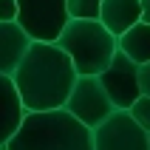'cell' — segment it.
<instances>
[{
    "label": "cell",
    "mask_w": 150,
    "mask_h": 150,
    "mask_svg": "<svg viewBox=\"0 0 150 150\" xmlns=\"http://www.w3.org/2000/svg\"><path fill=\"white\" fill-rule=\"evenodd\" d=\"M14 20H17V3L0 0V23H14Z\"/></svg>",
    "instance_id": "14"
},
{
    "label": "cell",
    "mask_w": 150,
    "mask_h": 150,
    "mask_svg": "<svg viewBox=\"0 0 150 150\" xmlns=\"http://www.w3.org/2000/svg\"><path fill=\"white\" fill-rule=\"evenodd\" d=\"M54 45L71 59L76 76H99L116 57V37L99 20H68Z\"/></svg>",
    "instance_id": "3"
},
{
    "label": "cell",
    "mask_w": 150,
    "mask_h": 150,
    "mask_svg": "<svg viewBox=\"0 0 150 150\" xmlns=\"http://www.w3.org/2000/svg\"><path fill=\"white\" fill-rule=\"evenodd\" d=\"M139 6H142V23L150 25V0H139Z\"/></svg>",
    "instance_id": "16"
},
{
    "label": "cell",
    "mask_w": 150,
    "mask_h": 150,
    "mask_svg": "<svg viewBox=\"0 0 150 150\" xmlns=\"http://www.w3.org/2000/svg\"><path fill=\"white\" fill-rule=\"evenodd\" d=\"M62 110H68L82 127L96 130L116 108L108 99V93H105V88L99 85L96 76H76L74 91H71V96H68Z\"/></svg>",
    "instance_id": "5"
},
{
    "label": "cell",
    "mask_w": 150,
    "mask_h": 150,
    "mask_svg": "<svg viewBox=\"0 0 150 150\" xmlns=\"http://www.w3.org/2000/svg\"><path fill=\"white\" fill-rule=\"evenodd\" d=\"M23 119H25V110L11 76H0V150L11 142V136L23 125Z\"/></svg>",
    "instance_id": "8"
},
{
    "label": "cell",
    "mask_w": 150,
    "mask_h": 150,
    "mask_svg": "<svg viewBox=\"0 0 150 150\" xmlns=\"http://www.w3.org/2000/svg\"><path fill=\"white\" fill-rule=\"evenodd\" d=\"M3 150H6V147H3Z\"/></svg>",
    "instance_id": "18"
},
{
    "label": "cell",
    "mask_w": 150,
    "mask_h": 150,
    "mask_svg": "<svg viewBox=\"0 0 150 150\" xmlns=\"http://www.w3.org/2000/svg\"><path fill=\"white\" fill-rule=\"evenodd\" d=\"M116 51L125 54L133 65H147L150 62V25L136 23L127 28L122 37H116Z\"/></svg>",
    "instance_id": "11"
},
{
    "label": "cell",
    "mask_w": 150,
    "mask_h": 150,
    "mask_svg": "<svg viewBox=\"0 0 150 150\" xmlns=\"http://www.w3.org/2000/svg\"><path fill=\"white\" fill-rule=\"evenodd\" d=\"M11 82L25 113H48L65 108L76 82V71L57 45L31 42L23 62L11 74Z\"/></svg>",
    "instance_id": "1"
},
{
    "label": "cell",
    "mask_w": 150,
    "mask_h": 150,
    "mask_svg": "<svg viewBox=\"0 0 150 150\" xmlns=\"http://www.w3.org/2000/svg\"><path fill=\"white\" fill-rule=\"evenodd\" d=\"M14 3H17L14 23L25 31L31 42L54 45L71 20L65 0H14Z\"/></svg>",
    "instance_id": "4"
},
{
    "label": "cell",
    "mask_w": 150,
    "mask_h": 150,
    "mask_svg": "<svg viewBox=\"0 0 150 150\" xmlns=\"http://www.w3.org/2000/svg\"><path fill=\"white\" fill-rule=\"evenodd\" d=\"M147 150H150V133H147Z\"/></svg>",
    "instance_id": "17"
},
{
    "label": "cell",
    "mask_w": 150,
    "mask_h": 150,
    "mask_svg": "<svg viewBox=\"0 0 150 150\" xmlns=\"http://www.w3.org/2000/svg\"><path fill=\"white\" fill-rule=\"evenodd\" d=\"M93 150H147V133L127 110H113L96 130H91Z\"/></svg>",
    "instance_id": "6"
},
{
    "label": "cell",
    "mask_w": 150,
    "mask_h": 150,
    "mask_svg": "<svg viewBox=\"0 0 150 150\" xmlns=\"http://www.w3.org/2000/svg\"><path fill=\"white\" fill-rule=\"evenodd\" d=\"M139 93L150 96V62L147 65H139Z\"/></svg>",
    "instance_id": "15"
},
{
    "label": "cell",
    "mask_w": 150,
    "mask_h": 150,
    "mask_svg": "<svg viewBox=\"0 0 150 150\" xmlns=\"http://www.w3.org/2000/svg\"><path fill=\"white\" fill-rule=\"evenodd\" d=\"M96 79H99V85L105 88L108 99L113 102L116 110H130V105L142 96V93H139V65H133V62H130L125 54H119V51H116V57L110 59V65L105 68Z\"/></svg>",
    "instance_id": "7"
},
{
    "label": "cell",
    "mask_w": 150,
    "mask_h": 150,
    "mask_svg": "<svg viewBox=\"0 0 150 150\" xmlns=\"http://www.w3.org/2000/svg\"><path fill=\"white\" fill-rule=\"evenodd\" d=\"M31 40L17 23H0V76H11L23 62Z\"/></svg>",
    "instance_id": "9"
},
{
    "label": "cell",
    "mask_w": 150,
    "mask_h": 150,
    "mask_svg": "<svg viewBox=\"0 0 150 150\" xmlns=\"http://www.w3.org/2000/svg\"><path fill=\"white\" fill-rule=\"evenodd\" d=\"M99 23L113 37H122L127 28L142 23V6H139V0H102Z\"/></svg>",
    "instance_id": "10"
},
{
    "label": "cell",
    "mask_w": 150,
    "mask_h": 150,
    "mask_svg": "<svg viewBox=\"0 0 150 150\" xmlns=\"http://www.w3.org/2000/svg\"><path fill=\"white\" fill-rule=\"evenodd\" d=\"M127 113H130V119L142 127L144 133H150V96H139V99L130 105Z\"/></svg>",
    "instance_id": "13"
},
{
    "label": "cell",
    "mask_w": 150,
    "mask_h": 150,
    "mask_svg": "<svg viewBox=\"0 0 150 150\" xmlns=\"http://www.w3.org/2000/svg\"><path fill=\"white\" fill-rule=\"evenodd\" d=\"M71 20H99L102 0H65Z\"/></svg>",
    "instance_id": "12"
},
{
    "label": "cell",
    "mask_w": 150,
    "mask_h": 150,
    "mask_svg": "<svg viewBox=\"0 0 150 150\" xmlns=\"http://www.w3.org/2000/svg\"><path fill=\"white\" fill-rule=\"evenodd\" d=\"M6 150H93V139L68 110H48L25 113Z\"/></svg>",
    "instance_id": "2"
}]
</instances>
